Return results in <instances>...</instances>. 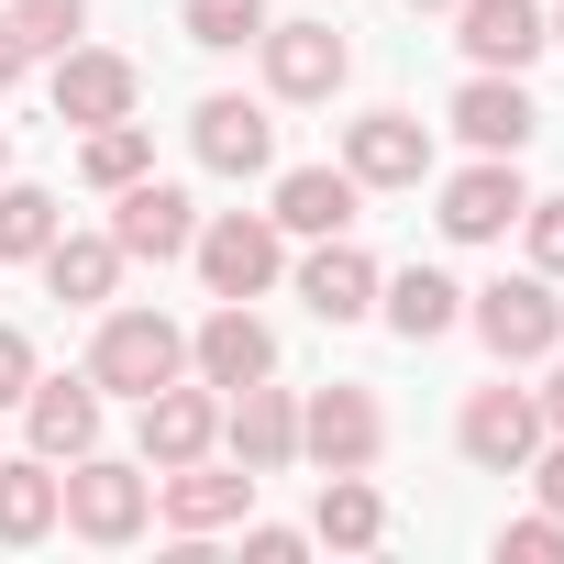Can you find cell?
<instances>
[{
  "mask_svg": "<svg viewBox=\"0 0 564 564\" xmlns=\"http://www.w3.org/2000/svg\"><path fill=\"white\" fill-rule=\"evenodd\" d=\"M311 553V531H289V520H254L243 531V564H300Z\"/></svg>",
  "mask_w": 564,
  "mask_h": 564,
  "instance_id": "cell-33",
  "label": "cell"
},
{
  "mask_svg": "<svg viewBox=\"0 0 564 564\" xmlns=\"http://www.w3.org/2000/svg\"><path fill=\"white\" fill-rule=\"evenodd\" d=\"M289 289H300V311H311V322H333V333H344V322H366V311H377V254H366L355 232H322V243L289 265Z\"/></svg>",
  "mask_w": 564,
  "mask_h": 564,
  "instance_id": "cell-14",
  "label": "cell"
},
{
  "mask_svg": "<svg viewBox=\"0 0 564 564\" xmlns=\"http://www.w3.org/2000/svg\"><path fill=\"white\" fill-rule=\"evenodd\" d=\"M377 311H388L399 344H443L465 322V289H454L443 265H399V276H377Z\"/></svg>",
  "mask_w": 564,
  "mask_h": 564,
  "instance_id": "cell-23",
  "label": "cell"
},
{
  "mask_svg": "<svg viewBox=\"0 0 564 564\" xmlns=\"http://www.w3.org/2000/svg\"><path fill=\"white\" fill-rule=\"evenodd\" d=\"M188 232H199V199H188L177 177L144 166L133 188H111V243H122V265H177Z\"/></svg>",
  "mask_w": 564,
  "mask_h": 564,
  "instance_id": "cell-8",
  "label": "cell"
},
{
  "mask_svg": "<svg viewBox=\"0 0 564 564\" xmlns=\"http://www.w3.org/2000/svg\"><path fill=\"white\" fill-rule=\"evenodd\" d=\"M56 520H67V476H56L45 454H23V465H0V542L23 553V542H45Z\"/></svg>",
  "mask_w": 564,
  "mask_h": 564,
  "instance_id": "cell-25",
  "label": "cell"
},
{
  "mask_svg": "<svg viewBox=\"0 0 564 564\" xmlns=\"http://www.w3.org/2000/svg\"><path fill=\"white\" fill-rule=\"evenodd\" d=\"M300 454H311L322 476L377 465V454H388V410H377V388H355V377L311 388V399H300Z\"/></svg>",
  "mask_w": 564,
  "mask_h": 564,
  "instance_id": "cell-7",
  "label": "cell"
},
{
  "mask_svg": "<svg viewBox=\"0 0 564 564\" xmlns=\"http://www.w3.org/2000/svg\"><path fill=\"white\" fill-rule=\"evenodd\" d=\"M564 553V520L553 509H531V520H498V564H553Z\"/></svg>",
  "mask_w": 564,
  "mask_h": 564,
  "instance_id": "cell-30",
  "label": "cell"
},
{
  "mask_svg": "<svg viewBox=\"0 0 564 564\" xmlns=\"http://www.w3.org/2000/svg\"><path fill=\"white\" fill-rule=\"evenodd\" d=\"M542 366H553V377H542V388H531V399H542V432H564V344H553V355H542Z\"/></svg>",
  "mask_w": 564,
  "mask_h": 564,
  "instance_id": "cell-36",
  "label": "cell"
},
{
  "mask_svg": "<svg viewBox=\"0 0 564 564\" xmlns=\"http://www.w3.org/2000/svg\"><path fill=\"white\" fill-rule=\"evenodd\" d=\"M188 265H199L210 300H265L276 276H289V232H276L265 210H210L188 232Z\"/></svg>",
  "mask_w": 564,
  "mask_h": 564,
  "instance_id": "cell-3",
  "label": "cell"
},
{
  "mask_svg": "<svg viewBox=\"0 0 564 564\" xmlns=\"http://www.w3.org/2000/svg\"><path fill=\"white\" fill-rule=\"evenodd\" d=\"M155 509H166L177 542H199V531H232V520L254 509V476H243L232 454H221V465L199 454V465H166V476H155Z\"/></svg>",
  "mask_w": 564,
  "mask_h": 564,
  "instance_id": "cell-17",
  "label": "cell"
},
{
  "mask_svg": "<svg viewBox=\"0 0 564 564\" xmlns=\"http://www.w3.org/2000/svg\"><path fill=\"white\" fill-rule=\"evenodd\" d=\"M344 166H355V188H421L432 177V122L421 111H355Z\"/></svg>",
  "mask_w": 564,
  "mask_h": 564,
  "instance_id": "cell-16",
  "label": "cell"
},
{
  "mask_svg": "<svg viewBox=\"0 0 564 564\" xmlns=\"http://www.w3.org/2000/svg\"><path fill=\"white\" fill-rule=\"evenodd\" d=\"M188 377L199 388H254V377H276V333L254 322V300H210V322L188 333Z\"/></svg>",
  "mask_w": 564,
  "mask_h": 564,
  "instance_id": "cell-13",
  "label": "cell"
},
{
  "mask_svg": "<svg viewBox=\"0 0 564 564\" xmlns=\"http://www.w3.org/2000/svg\"><path fill=\"white\" fill-rule=\"evenodd\" d=\"M311 542H333V553H377V542H388L377 465H344V476H322V498H311Z\"/></svg>",
  "mask_w": 564,
  "mask_h": 564,
  "instance_id": "cell-22",
  "label": "cell"
},
{
  "mask_svg": "<svg viewBox=\"0 0 564 564\" xmlns=\"http://www.w3.org/2000/svg\"><path fill=\"white\" fill-rule=\"evenodd\" d=\"M144 520H155V465L89 443V454L67 465V531H78V542H133Z\"/></svg>",
  "mask_w": 564,
  "mask_h": 564,
  "instance_id": "cell-4",
  "label": "cell"
},
{
  "mask_svg": "<svg viewBox=\"0 0 564 564\" xmlns=\"http://www.w3.org/2000/svg\"><path fill=\"white\" fill-rule=\"evenodd\" d=\"M45 100H56V122H78V133H89V122H133V100H144V67H133V56H111V45H67Z\"/></svg>",
  "mask_w": 564,
  "mask_h": 564,
  "instance_id": "cell-15",
  "label": "cell"
},
{
  "mask_svg": "<svg viewBox=\"0 0 564 564\" xmlns=\"http://www.w3.org/2000/svg\"><path fill=\"white\" fill-rule=\"evenodd\" d=\"M454 443H465V465H476V476H520V465L542 454V399L498 377V388H476V399L454 410Z\"/></svg>",
  "mask_w": 564,
  "mask_h": 564,
  "instance_id": "cell-9",
  "label": "cell"
},
{
  "mask_svg": "<svg viewBox=\"0 0 564 564\" xmlns=\"http://www.w3.org/2000/svg\"><path fill=\"white\" fill-rule=\"evenodd\" d=\"M144 166H155V133L144 122H89V144H78V177L89 188H133Z\"/></svg>",
  "mask_w": 564,
  "mask_h": 564,
  "instance_id": "cell-27",
  "label": "cell"
},
{
  "mask_svg": "<svg viewBox=\"0 0 564 564\" xmlns=\"http://www.w3.org/2000/svg\"><path fill=\"white\" fill-rule=\"evenodd\" d=\"M465 322H476V344H487L498 366H542V355L564 344V300H553V276H542V265L465 289Z\"/></svg>",
  "mask_w": 564,
  "mask_h": 564,
  "instance_id": "cell-2",
  "label": "cell"
},
{
  "mask_svg": "<svg viewBox=\"0 0 564 564\" xmlns=\"http://www.w3.org/2000/svg\"><path fill=\"white\" fill-rule=\"evenodd\" d=\"M177 23H188V45H210V56H243L276 12L265 0H177Z\"/></svg>",
  "mask_w": 564,
  "mask_h": 564,
  "instance_id": "cell-28",
  "label": "cell"
},
{
  "mask_svg": "<svg viewBox=\"0 0 564 564\" xmlns=\"http://www.w3.org/2000/svg\"><path fill=\"white\" fill-rule=\"evenodd\" d=\"M454 45L476 67H531L553 45V23H542V0H454Z\"/></svg>",
  "mask_w": 564,
  "mask_h": 564,
  "instance_id": "cell-21",
  "label": "cell"
},
{
  "mask_svg": "<svg viewBox=\"0 0 564 564\" xmlns=\"http://www.w3.org/2000/svg\"><path fill=\"white\" fill-rule=\"evenodd\" d=\"M100 410H111V399H100V377H89V366H78V377H34V388H23V432H34V454H45V465H78V454L100 443Z\"/></svg>",
  "mask_w": 564,
  "mask_h": 564,
  "instance_id": "cell-19",
  "label": "cell"
},
{
  "mask_svg": "<svg viewBox=\"0 0 564 564\" xmlns=\"http://www.w3.org/2000/svg\"><path fill=\"white\" fill-rule=\"evenodd\" d=\"M520 476H531V487H542V509H553V520H564V432H542V454H531V465H520Z\"/></svg>",
  "mask_w": 564,
  "mask_h": 564,
  "instance_id": "cell-34",
  "label": "cell"
},
{
  "mask_svg": "<svg viewBox=\"0 0 564 564\" xmlns=\"http://www.w3.org/2000/svg\"><path fill=\"white\" fill-rule=\"evenodd\" d=\"M0 177H12V133H0Z\"/></svg>",
  "mask_w": 564,
  "mask_h": 564,
  "instance_id": "cell-37",
  "label": "cell"
},
{
  "mask_svg": "<svg viewBox=\"0 0 564 564\" xmlns=\"http://www.w3.org/2000/svg\"><path fill=\"white\" fill-rule=\"evenodd\" d=\"M188 155H199L210 177H265V166H276V122H265V100L210 89V100L188 111Z\"/></svg>",
  "mask_w": 564,
  "mask_h": 564,
  "instance_id": "cell-12",
  "label": "cell"
},
{
  "mask_svg": "<svg viewBox=\"0 0 564 564\" xmlns=\"http://www.w3.org/2000/svg\"><path fill=\"white\" fill-rule=\"evenodd\" d=\"M355 166H276V188H265V221L276 232H300V243H322V232H355Z\"/></svg>",
  "mask_w": 564,
  "mask_h": 564,
  "instance_id": "cell-20",
  "label": "cell"
},
{
  "mask_svg": "<svg viewBox=\"0 0 564 564\" xmlns=\"http://www.w3.org/2000/svg\"><path fill=\"white\" fill-rule=\"evenodd\" d=\"M221 454H232L243 476H289V465H300V399L276 388V377L232 388V399H221Z\"/></svg>",
  "mask_w": 564,
  "mask_h": 564,
  "instance_id": "cell-11",
  "label": "cell"
},
{
  "mask_svg": "<svg viewBox=\"0 0 564 564\" xmlns=\"http://www.w3.org/2000/svg\"><path fill=\"white\" fill-rule=\"evenodd\" d=\"M520 210H531V188H520V155H476L465 177H443V243H509L520 232Z\"/></svg>",
  "mask_w": 564,
  "mask_h": 564,
  "instance_id": "cell-10",
  "label": "cell"
},
{
  "mask_svg": "<svg viewBox=\"0 0 564 564\" xmlns=\"http://www.w3.org/2000/svg\"><path fill=\"white\" fill-rule=\"evenodd\" d=\"M34 265H45V289H56L67 311H111V289H122V243H111V232H56Z\"/></svg>",
  "mask_w": 564,
  "mask_h": 564,
  "instance_id": "cell-24",
  "label": "cell"
},
{
  "mask_svg": "<svg viewBox=\"0 0 564 564\" xmlns=\"http://www.w3.org/2000/svg\"><path fill=\"white\" fill-rule=\"evenodd\" d=\"M34 377H45V366H34V333H23V322H0V410H23Z\"/></svg>",
  "mask_w": 564,
  "mask_h": 564,
  "instance_id": "cell-32",
  "label": "cell"
},
{
  "mask_svg": "<svg viewBox=\"0 0 564 564\" xmlns=\"http://www.w3.org/2000/svg\"><path fill=\"white\" fill-rule=\"evenodd\" d=\"M23 67H34V45L12 34V12H0V100H12V89H23Z\"/></svg>",
  "mask_w": 564,
  "mask_h": 564,
  "instance_id": "cell-35",
  "label": "cell"
},
{
  "mask_svg": "<svg viewBox=\"0 0 564 564\" xmlns=\"http://www.w3.org/2000/svg\"><path fill=\"white\" fill-rule=\"evenodd\" d=\"M254 56H265V100H333V89L355 78V45H344V23H322V12L265 23Z\"/></svg>",
  "mask_w": 564,
  "mask_h": 564,
  "instance_id": "cell-5",
  "label": "cell"
},
{
  "mask_svg": "<svg viewBox=\"0 0 564 564\" xmlns=\"http://www.w3.org/2000/svg\"><path fill=\"white\" fill-rule=\"evenodd\" d=\"M520 254H531L542 276H564V199H531V210H520Z\"/></svg>",
  "mask_w": 564,
  "mask_h": 564,
  "instance_id": "cell-31",
  "label": "cell"
},
{
  "mask_svg": "<svg viewBox=\"0 0 564 564\" xmlns=\"http://www.w3.org/2000/svg\"><path fill=\"white\" fill-rule=\"evenodd\" d=\"M89 377H100V399H155L166 377H188V333L166 322V311H100V333H89Z\"/></svg>",
  "mask_w": 564,
  "mask_h": 564,
  "instance_id": "cell-1",
  "label": "cell"
},
{
  "mask_svg": "<svg viewBox=\"0 0 564 564\" xmlns=\"http://www.w3.org/2000/svg\"><path fill=\"white\" fill-rule=\"evenodd\" d=\"M542 23H553V45H564V12H542Z\"/></svg>",
  "mask_w": 564,
  "mask_h": 564,
  "instance_id": "cell-39",
  "label": "cell"
},
{
  "mask_svg": "<svg viewBox=\"0 0 564 564\" xmlns=\"http://www.w3.org/2000/svg\"><path fill=\"white\" fill-rule=\"evenodd\" d=\"M12 34H23L34 56H67V45L89 34V0H12Z\"/></svg>",
  "mask_w": 564,
  "mask_h": 564,
  "instance_id": "cell-29",
  "label": "cell"
},
{
  "mask_svg": "<svg viewBox=\"0 0 564 564\" xmlns=\"http://www.w3.org/2000/svg\"><path fill=\"white\" fill-rule=\"evenodd\" d=\"M133 454L166 476V465H199V454H221V388H199V377H166L155 399H133Z\"/></svg>",
  "mask_w": 564,
  "mask_h": 564,
  "instance_id": "cell-6",
  "label": "cell"
},
{
  "mask_svg": "<svg viewBox=\"0 0 564 564\" xmlns=\"http://www.w3.org/2000/svg\"><path fill=\"white\" fill-rule=\"evenodd\" d=\"M56 232H67V199H56V188H34V177H0V265H34Z\"/></svg>",
  "mask_w": 564,
  "mask_h": 564,
  "instance_id": "cell-26",
  "label": "cell"
},
{
  "mask_svg": "<svg viewBox=\"0 0 564 564\" xmlns=\"http://www.w3.org/2000/svg\"><path fill=\"white\" fill-rule=\"evenodd\" d=\"M410 12H454V0H410Z\"/></svg>",
  "mask_w": 564,
  "mask_h": 564,
  "instance_id": "cell-38",
  "label": "cell"
},
{
  "mask_svg": "<svg viewBox=\"0 0 564 564\" xmlns=\"http://www.w3.org/2000/svg\"><path fill=\"white\" fill-rule=\"evenodd\" d=\"M476 155H520L531 133H542V111H531V89H520V67H476L465 89H454V111H443Z\"/></svg>",
  "mask_w": 564,
  "mask_h": 564,
  "instance_id": "cell-18",
  "label": "cell"
}]
</instances>
